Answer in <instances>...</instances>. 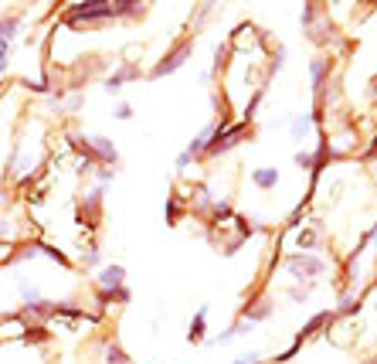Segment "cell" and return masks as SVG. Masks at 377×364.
Wrapping results in <instances>:
<instances>
[{"mask_svg":"<svg viewBox=\"0 0 377 364\" xmlns=\"http://www.w3.org/2000/svg\"><path fill=\"white\" fill-rule=\"evenodd\" d=\"M112 17V3L105 0H85V3H72L68 14H65V24L82 27V24H96V21H105Z\"/></svg>","mask_w":377,"mask_h":364,"instance_id":"6da1fadb","label":"cell"},{"mask_svg":"<svg viewBox=\"0 0 377 364\" xmlns=\"http://www.w3.org/2000/svg\"><path fill=\"white\" fill-rule=\"evenodd\" d=\"M82 143H85V150L92 154V160H99L102 167H112V163L119 160L116 147H112V140H109V136H102V133H89Z\"/></svg>","mask_w":377,"mask_h":364,"instance_id":"7a4b0ae2","label":"cell"},{"mask_svg":"<svg viewBox=\"0 0 377 364\" xmlns=\"http://www.w3.org/2000/svg\"><path fill=\"white\" fill-rule=\"evenodd\" d=\"M191 58V41H184V45H177L170 54H163L160 61H156V68H153V78H163V75H174L177 68L184 65Z\"/></svg>","mask_w":377,"mask_h":364,"instance_id":"3957f363","label":"cell"},{"mask_svg":"<svg viewBox=\"0 0 377 364\" xmlns=\"http://www.w3.org/2000/svg\"><path fill=\"white\" fill-rule=\"evenodd\" d=\"M316 119H320V109L293 116V126H289V136H293V140H302V136H309V130H313V123H316Z\"/></svg>","mask_w":377,"mask_h":364,"instance_id":"277c9868","label":"cell"},{"mask_svg":"<svg viewBox=\"0 0 377 364\" xmlns=\"http://www.w3.org/2000/svg\"><path fill=\"white\" fill-rule=\"evenodd\" d=\"M286 265H289L296 276H320V272H323V262H320V259H306V256H293Z\"/></svg>","mask_w":377,"mask_h":364,"instance_id":"5b68a950","label":"cell"},{"mask_svg":"<svg viewBox=\"0 0 377 364\" xmlns=\"http://www.w3.org/2000/svg\"><path fill=\"white\" fill-rule=\"evenodd\" d=\"M309 85H313V89H316V92H320V89H323V82H327V75H330V58H323V54H320V58H313V61H309Z\"/></svg>","mask_w":377,"mask_h":364,"instance_id":"8992f818","label":"cell"},{"mask_svg":"<svg viewBox=\"0 0 377 364\" xmlns=\"http://www.w3.org/2000/svg\"><path fill=\"white\" fill-rule=\"evenodd\" d=\"M123 279H126V269H123V265H105V269L99 272L102 289H116V286H123Z\"/></svg>","mask_w":377,"mask_h":364,"instance_id":"52a82bcc","label":"cell"},{"mask_svg":"<svg viewBox=\"0 0 377 364\" xmlns=\"http://www.w3.org/2000/svg\"><path fill=\"white\" fill-rule=\"evenodd\" d=\"M251 184L262 187V191H269V187H276L279 184V170L276 167H258V170L251 174Z\"/></svg>","mask_w":377,"mask_h":364,"instance_id":"ba28073f","label":"cell"},{"mask_svg":"<svg viewBox=\"0 0 377 364\" xmlns=\"http://www.w3.org/2000/svg\"><path fill=\"white\" fill-rule=\"evenodd\" d=\"M129 75H140V68H136V65H126V68H119V72H112V75L105 78V89H109V92H116L123 82H129Z\"/></svg>","mask_w":377,"mask_h":364,"instance_id":"9c48e42d","label":"cell"},{"mask_svg":"<svg viewBox=\"0 0 377 364\" xmlns=\"http://www.w3.org/2000/svg\"><path fill=\"white\" fill-rule=\"evenodd\" d=\"M204 327H207V307H201V310L194 313V320H191V330H187V337L201 344V340H204Z\"/></svg>","mask_w":377,"mask_h":364,"instance_id":"30bf717a","label":"cell"},{"mask_svg":"<svg viewBox=\"0 0 377 364\" xmlns=\"http://www.w3.org/2000/svg\"><path fill=\"white\" fill-rule=\"evenodd\" d=\"M269 313H272V303H269V300H265V303H258V307H245V323L255 327V323H258V320H265Z\"/></svg>","mask_w":377,"mask_h":364,"instance_id":"8fae6325","label":"cell"},{"mask_svg":"<svg viewBox=\"0 0 377 364\" xmlns=\"http://www.w3.org/2000/svg\"><path fill=\"white\" fill-rule=\"evenodd\" d=\"M99 201H102V184H99V187H92V191H89V198H85V205H82V211H89V218H99Z\"/></svg>","mask_w":377,"mask_h":364,"instance_id":"7c38bea8","label":"cell"},{"mask_svg":"<svg viewBox=\"0 0 377 364\" xmlns=\"http://www.w3.org/2000/svg\"><path fill=\"white\" fill-rule=\"evenodd\" d=\"M17 31H21V24H17L14 17H7V21H0V41L7 45V41H10V38H14Z\"/></svg>","mask_w":377,"mask_h":364,"instance_id":"4fadbf2b","label":"cell"},{"mask_svg":"<svg viewBox=\"0 0 377 364\" xmlns=\"http://www.w3.org/2000/svg\"><path fill=\"white\" fill-rule=\"evenodd\" d=\"M296 245H300V249H313V245H316V235H313V232H300Z\"/></svg>","mask_w":377,"mask_h":364,"instance_id":"5bb4252c","label":"cell"},{"mask_svg":"<svg viewBox=\"0 0 377 364\" xmlns=\"http://www.w3.org/2000/svg\"><path fill=\"white\" fill-rule=\"evenodd\" d=\"M105 364H126V354L119 347H109V354H105Z\"/></svg>","mask_w":377,"mask_h":364,"instance_id":"9a60e30c","label":"cell"},{"mask_svg":"<svg viewBox=\"0 0 377 364\" xmlns=\"http://www.w3.org/2000/svg\"><path fill=\"white\" fill-rule=\"evenodd\" d=\"M293 163H296V167H302V170H306V167H313V154H306V150H300V154L293 156Z\"/></svg>","mask_w":377,"mask_h":364,"instance_id":"2e32d148","label":"cell"},{"mask_svg":"<svg viewBox=\"0 0 377 364\" xmlns=\"http://www.w3.org/2000/svg\"><path fill=\"white\" fill-rule=\"evenodd\" d=\"M7 61H10V45H3V41H0V72L7 68Z\"/></svg>","mask_w":377,"mask_h":364,"instance_id":"e0dca14e","label":"cell"},{"mask_svg":"<svg viewBox=\"0 0 377 364\" xmlns=\"http://www.w3.org/2000/svg\"><path fill=\"white\" fill-rule=\"evenodd\" d=\"M163 214H167V221H177V198H170V201H167Z\"/></svg>","mask_w":377,"mask_h":364,"instance_id":"ac0fdd59","label":"cell"},{"mask_svg":"<svg viewBox=\"0 0 377 364\" xmlns=\"http://www.w3.org/2000/svg\"><path fill=\"white\" fill-rule=\"evenodd\" d=\"M129 116H133V109H129V105H116V119H129Z\"/></svg>","mask_w":377,"mask_h":364,"instance_id":"d6986e66","label":"cell"},{"mask_svg":"<svg viewBox=\"0 0 377 364\" xmlns=\"http://www.w3.org/2000/svg\"><path fill=\"white\" fill-rule=\"evenodd\" d=\"M235 364H262V358H249V354H242Z\"/></svg>","mask_w":377,"mask_h":364,"instance_id":"ffe728a7","label":"cell"},{"mask_svg":"<svg viewBox=\"0 0 377 364\" xmlns=\"http://www.w3.org/2000/svg\"><path fill=\"white\" fill-rule=\"evenodd\" d=\"M99 181H112V167H102V170H99Z\"/></svg>","mask_w":377,"mask_h":364,"instance_id":"44dd1931","label":"cell"},{"mask_svg":"<svg viewBox=\"0 0 377 364\" xmlns=\"http://www.w3.org/2000/svg\"><path fill=\"white\" fill-rule=\"evenodd\" d=\"M0 293H3V279H0Z\"/></svg>","mask_w":377,"mask_h":364,"instance_id":"7402d4cb","label":"cell"},{"mask_svg":"<svg viewBox=\"0 0 377 364\" xmlns=\"http://www.w3.org/2000/svg\"><path fill=\"white\" fill-rule=\"evenodd\" d=\"M374 238H377V235H374Z\"/></svg>","mask_w":377,"mask_h":364,"instance_id":"603a6c76","label":"cell"}]
</instances>
